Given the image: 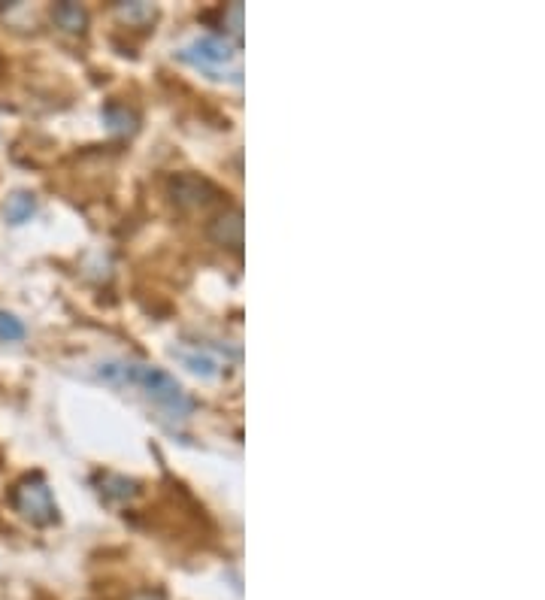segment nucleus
Listing matches in <instances>:
<instances>
[{"label": "nucleus", "mask_w": 545, "mask_h": 600, "mask_svg": "<svg viewBox=\"0 0 545 600\" xmlns=\"http://www.w3.org/2000/svg\"><path fill=\"white\" fill-rule=\"evenodd\" d=\"M97 379H103L113 388L140 391L149 404L170 422H188L197 410L194 397L182 388V382L176 376H170L167 370L146 364V361H128V358L103 361V364H97Z\"/></svg>", "instance_id": "nucleus-1"}, {"label": "nucleus", "mask_w": 545, "mask_h": 600, "mask_svg": "<svg viewBox=\"0 0 545 600\" xmlns=\"http://www.w3.org/2000/svg\"><path fill=\"white\" fill-rule=\"evenodd\" d=\"M179 61L191 64L194 70H200L212 79H240L237 46L228 37H218V34H206V37L188 43L179 52Z\"/></svg>", "instance_id": "nucleus-2"}, {"label": "nucleus", "mask_w": 545, "mask_h": 600, "mask_svg": "<svg viewBox=\"0 0 545 600\" xmlns=\"http://www.w3.org/2000/svg\"><path fill=\"white\" fill-rule=\"evenodd\" d=\"M10 504L34 528H52L61 519L58 516V504H55V497H52V488H49V482H46L43 473L22 476L13 485V491H10Z\"/></svg>", "instance_id": "nucleus-3"}, {"label": "nucleus", "mask_w": 545, "mask_h": 600, "mask_svg": "<svg viewBox=\"0 0 545 600\" xmlns=\"http://www.w3.org/2000/svg\"><path fill=\"white\" fill-rule=\"evenodd\" d=\"M167 191H170V200L176 207L182 210H203L209 207L212 200L222 197V191H218L209 179L197 176V173H176L167 179Z\"/></svg>", "instance_id": "nucleus-4"}, {"label": "nucleus", "mask_w": 545, "mask_h": 600, "mask_svg": "<svg viewBox=\"0 0 545 600\" xmlns=\"http://www.w3.org/2000/svg\"><path fill=\"white\" fill-rule=\"evenodd\" d=\"M209 237H212L218 246H228V249L240 252V246H243V210L234 207V210H228V213L218 216V219L209 225Z\"/></svg>", "instance_id": "nucleus-5"}, {"label": "nucleus", "mask_w": 545, "mask_h": 600, "mask_svg": "<svg viewBox=\"0 0 545 600\" xmlns=\"http://www.w3.org/2000/svg\"><path fill=\"white\" fill-rule=\"evenodd\" d=\"M52 22H55V28L64 31V34H85V28H88V13H85V7L64 0V4H55V7H52Z\"/></svg>", "instance_id": "nucleus-6"}, {"label": "nucleus", "mask_w": 545, "mask_h": 600, "mask_svg": "<svg viewBox=\"0 0 545 600\" xmlns=\"http://www.w3.org/2000/svg\"><path fill=\"white\" fill-rule=\"evenodd\" d=\"M34 213H37V197H34L31 191H16V194L7 197L4 219H7L10 225H25V222H31Z\"/></svg>", "instance_id": "nucleus-7"}, {"label": "nucleus", "mask_w": 545, "mask_h": 600, "mask_svg": "<svg viewBox=\"0 0 545 600\" xmlns=\"http://www.w3.org/2000/svg\"><path fill=\"white\" fill-rule=\"evenodd\" d=\"M179 358L185 361V367L203 379H215L218 376V358L206 349V346H194V349H179Z\"/></svg>", "instance_id": "nucleus-8"}, {"label": "nucleus", "mask_w": 545, "mask_h": 600, "mask_svg": "<svg viewBox=\"0 0 545 600\" xmlns=\"http://www.w3.org/2000/svg\"><path fill=\"white\" fill-rule=\"evenodd\" d=\"M137 491H140V488H137L134 479L113 476V473H106V476H103V488H100V494H103L106 500H131Z\"/></svg>", "instance_id": "nucleus-9"}, {"label": "nucleus", "mask_w": 545, "mask_h": 600, "mask_svg": "<svg viewBox=\"0 0 545 600\" xmlns=\"http://www.w3.org/2000/svg\"><path fill=\"white\" fill-rule=\"evenodd\" d=\"M106 125L122 134H134L137 131V116L128 107H106Z\"/></svg>", "instance_id": "nucleus-10"}, {"label": "nucleus", "mask_w": 545, "mask_h": 600, "mask_svg": "<svg viewBox=\"0 0 545 600\" xmlns=\"http://www.w3.org/2000/svg\"><path fill=\"white\" fill-rule=\"evenodd\" d=\"M25 340V322L7 310H0V343H19Z\"/></svg>", "instance_id": "nucleus-11"}, {"label": "nucleus", "mask_w": 545, "mask_h": 600, "mask_svg": "<svg viewBox=\"0 0 545 600\" xmlns=\"http://www.w3.org/2000/svg\"><path fill=\"white\" fill-rule=\"evenodd\" d=\"M116 10H119V16L125 22H140V19H152L155 16V10L149 4H119Z\"/></svg>", "instance_id": "nucleus-12"}]
</instances>
